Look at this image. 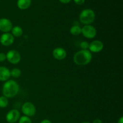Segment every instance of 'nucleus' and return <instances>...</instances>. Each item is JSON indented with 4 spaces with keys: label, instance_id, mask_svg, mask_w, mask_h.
<instances>
[{
    "label": "nucleus",
    "instance_id": "nucleus-17",
    "mask_svg": "<svg viewBox=\"0 0 123 123\" xmlns=\"http://www.w3.org/2000/svg\"><path fill=\"white\" fill-rule=\"evenodd\" d=\"M21 75V71L19 68H13L10 71V76H13L14 78H18Z\"/></svg>",
    "mask_w": 123,
    "mask_h": 123
},
{
    "label": "nucleus",
    "instance_id": "nucleus-12",
    "mask_svg": "<svg viewBox=\"0 0 123 123\" xmlns=\"http://www.w3.org/2000/svg\"><path fill=\"white\" fill-rule=\"evenodd\" d=\"M10 77V71L6 67H0V80L6 81Z\"/></svg>",
    "mask_w": 123,
    "mask_h": 123
},
{
    "label": "nucleus",
    "instance_id": "nucleus-2",
    "mask_svg": "<svg viewBox=\"0 0 123 123\" xmlns=\"http://www.w3.org/2000/svg\"><path fill=\"white\" fill-rule=\"evenodd\" d=\"M92 60V54L89 50H80L73 56V62L78 66H85Z\"/></svg>",
    "mask_w": 123,
    "mask_h": 123
},
{
    "label": "nucleus",
    "instance_id": "nucleus-25",
    "mask_svg": "<svg viewBox=\"0 0 123 123\" xmlns=\"http://www.w3.org/2000/svg\"><path fill=\"white\" fill-rule=\"evenodd\" d=\"M118 123H123V117H120V118L119 119L118 121Z\"/></svg>",
    "mask_w": 123,
    "mask_h": 123
},
{
    "label": "nucleus",
    "instance_id": "nucleus-9",
    "mask_svg": "<svg viewBox=\"0 0 123 123\" xmlns=\"http://www.w3.org/2000/svg\"><path fill=\"white\" fill-rule=\"evenodd\" d=\"M13 28L12 23L9 19L6 18L0 19V31L4 32H8Z\"/></svg>",
    "mask_w": 123,
    "mask_h": 123
},
{
    "label": "nucleus",
    "instance_id": "nucleus-16",
    "mask_svg": "<svg viewBox=\"0 0 123 123\" xmlns=\"http://www.w3.org/2000/svg\"><path fill=\"white\" fill-rule=\"evenodd\" d=\"M8 98L5 96H1L0 97V108H4L8 106Z\"/></svg>",
    "mask_w": 123,
    "mask_h": 123
},
{
    "label": "nucleus",
    "instance_id": "nucleus-5",
    "mask_svg": "<svg viewBox=\"0 0 123 123\" xmlns=\"http://www.w3.org/2000/svg\"><path fill=\"white\" fill-rule=\"evenodd\" d=\"M22 111L23 114L26 117H32L35 115L36 112V107L33 103L31 102H26L22 107Z\"/></svg>",
    "mask_w": 123,
    "mask_h": 123
},
{
    "label": "nucleus",
    "instance_id": "nucleus-6",
    "mask_svg": "<svg viewBox=\"0 0 123 123\" xmlns=\"http://www.w3.org/2000/svg\"><path fill=\"white\" fill-rule=\"evenodd\" d=\"M6 59L8 62L13 64H18L20 61V55L17 50H10L6 54Z\"/></svg>",
    "mask_w": 123,
    "mask_h": 123
},
{
    "label": "nucleus",
    "instance_id": "nucleus-15",
    "mask_svg": "<svg viewBox=\"0 0 123 123\" xmlns=\"http://www.w3.org/2000/svg\"><path fill=\"white\" fill-rule=\"evenodd\" d=\"M70 32L73 36H79L81 34L82 28L79 25H74L71 27Z\"/></svg>",
    "mask_w": 123,
    "mask_h": 123
},
{
    "label": "nucleus",
    "instance_id": "nucleus-8",
    "mask_svg": "<svg viewBox=\"0 0 123 123\" xmlns=\"http://www.w3.org/2000/svg\"><path fill=\"white\" fill-rule=\"evenodd\" d=\"M14 40V37L12 34L6 32V33L2 34L0 37V43L2 45L8 46L13 44Z\"/></svg>",
    "mask_w": 123,
    "mask_h": 123
},
{
    "label": "nucleus",
    "instance_id": "nucleus-26",
    "mask_svg": "<svg viewBox=\"0 0 123 123\" xmlns=\"http://www.w3.org/2000/svg\"><path fill=\"white\" fill-rule=\"evenodd\" d=\"M89 123V122H83V123Z\"/></svg>",
    "mask_w": 123,
    "mask_h": 123
},
{
    "label": "nucleus",
    "instance_id": "nucleus-13",
    "mask_svg": "<svg viewBox=\"0 0 123 123\" xmlns=\"http://www.w3.org/2000/svg\"><path fill=\"white\" fill-rule=\"evenodd\" d=\"M31 4V0H18L17 2L18 7L21 10H26Z\"/></svg>",
    "mask_w": 123,
    "mask_h": 123
},
{
    "label": "nucleus",
    "instance_id": "nucleus-7",
    "mask_svg": "<svg viewBox=\"0 0 123 123\" xmlns=\"http://www.w3.org/2000/svg\"><path fill=\"white\" fill-rule=\"evenodd\" d=\"M6 118L8 123H16L20 118V112L16 109H12L7 113Z\"/></svg>",
    "mask_w": 123,
    "mask_h": 123
},
{
    "label": "nucleus",
    "instance_id": "nucleus-10",
    "mask_svg": "<svg viewBox=\"0 0 123 123\" xmlns=\"http://www.w3.org/2000/svg\"><path fill=\"white\" fill-rule=\"evenodd\" d=\"M103 43L100 40H94L89 44V48L90 52L94 53H98L102 51L103 49Z\"/></svg>",
    "mask_w": 123,
    "mask_h": 123
},
{
    "label": "nucleus",
    "instance_id": "nucleus-3",
    "mask_svg": "<svg viewBox=\"0 0 123 123\" xmlns=\"http://www.w3.org/2000/svg\"><path fill=\"white\" fill-rule=\"evenodd\" d=\"M96 14L92 10L86 8L81 12L79 15V20L84 25H90L95 20Z\"/></svg>",
    "mask_w": 123,
    "mask_h": 123
},
{
    "label": "nucleus",
    "instance_id": "nucleus-4",
    "mask_svg": "<svg viewBox=\"0 0 123 123\" xmlns=\"http://www.w3.org/2000/svg\"><path fill=\"white\" fill-rule=\"evenodd\" d=\"M81 34L86 38L91 39L96 37L97 34L96 29L91 25H86L82 28Z\"/></svg>",
    "mask_w": 123,
    "mask_h": 123
},
{
    "label": "nucleus",
    "instance_id": "nucleus-20",
    "mask_svg": "<svg viewBox=\"0 0 123 123\" xmlns=\"http://www.w3.org/2000/svg\"><path fill=\"white\" fill-rule=\"evenodd\" d=\"M6 60V55L4 53H0V62H3Z\"/></svg>",
    "mask_w": 123,
    "mask_h": 123
},
{
    "label": "nucleus",
    "instance_id": "nucleus-14",
    "mask_svg": "<svg viewBox=\"0 0 123 123\" xmlns=\"http://www.w3.org/2000/svg\"><path fill=\"white\" fill-rule=\"evenodd\" d=\"M23 30L20 26H16L12 28V34L13 37H19L22 35Z\"/></svg>",
    "mask_w": 123,
    "mask_h": 123
},
{
    "label": "nucleus",
    "instance_id": "nucleus-22",
    "mask_svg": "<svg viewBox=\"0 0 123 123\" xmlns=\"http://www.w3.org/2000/svg\"><path fill=\"white\" fill-rule=\"evenodd\" d=\"M63 4H67L71 1V0H59Z\"/></svg>",
    "mask_w": 123,
    "mask_h": 123
},
{
    "label": "nucleus",
    "instance_id": "nucleus-23",
    "mask_svg": "<svg viewBox=\"0 0 123 123\" xmlns=\"http://www.w3.org/2000/svg\"><path fill=\"white\" fill-rule=\"evenodd\" d=\"M40 123H52L50 120H47V119H44V120H42V121L40 122Z\"/></svg>",
    "mask_w": 123,
    "mask_h": 123
},
{
    "label": "nucleus",
    "instance_id": "nucleus-1",
    "mask_svg": "<svg viewBox=\"0 0 123 123\" xmlns=\"http://www.w3.org/2000/svg\"><path fill=\"white\" fill-rule=\"evenodd\" d=\"M19 86L18 83L13 80L6 82L2 87V94L7 98H12L18 94Z\"/></svg>",
    "mask_w": 123,
    "mask_h": 123
},
{
    "label": "nucleus",
    "instance_id": "nucleus-21",
    "mask_svg": "<svg viewBox=\"0 0 123 123\" xmlns=\"http://www.w3.org/2000/svg\"><path fill=\"white\" fill-rule=\"evenodd\" d=\"M74 2L78 5H82L85 2V0H73Z\"/></svg>",
    "mask_w": 123,
    "mask_h": 123
},
{
    "label": "nucleus",
    "instance_id": "nucleus-19",
    "mask_svg": "<svg viewBox=\"0 0 123 123\" xmlns=\"http://www.w3.org/2000/svg\"><path fill=\"white\" fill-rule=\"evenodd\" d=\"M89 43L88 42H86V41H83L80 43V47L81 48L82 50H88L89 48Z\"/></svg>",
    "mask_w": 123,
    "mask_h": 123
},
{
    "label": "nucleus",
    "instance_id": "nucleus-18",
    "mask_svg": "<svg viewBox=\"0 0 123 123\" xmlns=\"http://www.w3.org/2000/svg\"><path fill=\"white\" fill-rule=\"evenodd\" d=\"M19 121V123H32V121L30 117L26 116H22L20 117Z\"/></svg>",
    "mask_w": 123,
    "mask_h": 123
},
{
    "label": "nucleus",
    "instance_id": "nucleus-11",
    "mask_svg": "<svg viewBox=\"0 0 123 123\" xmlns=\"http://www.w3.org/2000/svg\"><path fill=\"white\" fill-rule=\"evenodd\" d=\"M52 55L54 58L58 60H62L66 58L67 56V52L64 49L58 47L54 49L52 52Z\"/></svg>",
    "mask_w": 123,
    "mask_h": 123
},
{
    "label": "nucleus",
    "instance_id": "nucleus-24",
    "mask_svg": "<svg viewBox=\"0 0 123 123\" xmlns=\"http://www.w3.org/2000/svg\"><path fill=\"white\" fill-rule=\"evenodd\" d=\"M92 123H102V121L100 119H96V120H94Z\"/></svg>",
    "mask_w": 123,
    "mask_h": 123
}]
</instances>
